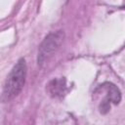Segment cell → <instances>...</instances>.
Returning a JSON list of instances; mask_svg holds the SVG:
<instances>
[{"label": "cell", "mask_w": 125, "mask_h": 125, "mask_svg": "<svg viewBox=\"0 0 125 125\" xmlns=\"http://www.w3.org/2000/svg\"><path fill=\"white\" fill-rule=\"evenodd\" d=\"M63 32L57 31L49 34L42 42L38 51V63L43 64L58 50L63 40Z\"/></svg>", "instance_id": "obj_3"}, {"label": "cell", "mask_w": 125, "mask_h": 125, "mask_svg": "<svg viewBox=\"0 0 125 125\" xmlns=\"http://www.w3.org/2000/svg\"><path fill=\"white\" fill-rule=\"evenodd\" d=\"M50 88V92L51 94L57 96V95H62L64 92L65 89V84H64V80H54L51 82V84L49 85Z\"/></svg>", "instance_id": "obj_4"}, {"label": "cell", "mask_w": 125, "mask_h": 125, "mask_svg": "<svg viewBox=\"0 0 125 125\" xmlns=\"http://www.w3.org/2000/svg\"><path fill=\"white\" fill-rule=\"evenodd\" d=\"M94 97L99 102V109L102 113H106L111 104H117L121 99L118 88L109 82L100 85L94 92Z\"/></svg>", "instance_id": "obj_2"}, {"label": "cell", "mask_w": 125, "mask_h": 125, "mask_svg": "<svg viewBox=\"0 0 125 125\" xmlns=\"http://www.w3.org/2000/svg\"><path fill=\"white\" fill-rule=\"evenodd\" d=\"M26 75V64L23 59H21L13 67L12 71L7 77L3 89V98L11 100L16 97L22 89Z\"/></svg>", "instance_id": "obj_1"}]
</instances>
